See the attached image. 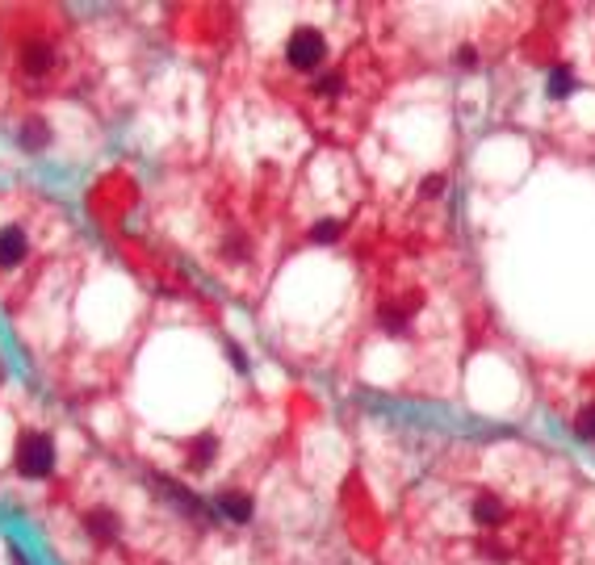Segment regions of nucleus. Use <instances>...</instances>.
<instances>
[{"label": "nucleus", "mask_w": 595, "mask_h": 565, "mask_svg": "<svg viewBox=\"0 0 595 565\" xmlns=\"http://www.w3.org/2000/svg\"><path fill=\"white\" fill-rule=\"evenodd\" d=\"M13 72L25 88L34 93H46V88H59L67 76V51H64V38H55L46 30H34L25 34L17 51H13Z\"/></svg>", "instance_id": "f257e3e1"}, {"label": "nucleus", "mask_w": 595, "mask_h": 565, "mask_svg": "<svg viewBox=\"0 0 595 565\" xmlns=\"http://www.w3.org/2000/svg\"><path fill=\"white\" fill-rule=\"evenodd\" d=\"M323 59H327V34L319 30V25H311V22L293 25L290 38H285V63L306 76V72H314Z\"/></svg>", "instance_id": "f03ea898"}, {"label": "nucleus", "mask_w": 595, "mask_h": 565, "mask_svg": "<svg viewBox=\"0 0 595 565\" xmlns=\"http://www.w3.org/2000/svg\"><path fill=\"white\" fill-rule=\"evenodd\" d=\"M13 469L22 478H46L55 469V440L46 432H22L17 435V448H13Z\"/></svg>", "instance_id": "7ed1b4c3"}, {"label": "nucleus", "mask_w": 595, "mask_h": 565, "mask_svg": "<svg viewBox=\"0 0 595 565\" xmlns=\"http://www.w3.org/2000/svg\"><path fill=\"white\" fill-rule=\"evenodd\" d=\"M34 235L25 222H0V272H13L30 260Z\"/></svg>", "instance_id": "20e7f679"}, {"label": "nucleus", "mask_w": 595, "mask_h": 565, "mask_svg": "<svg viewBox=\"0 0 595 565\" xmlns=\"http://www.w3.org/2000/svg\"><path fill=\"white\" fill-rule=\"evenodd\" d=\"M214 511L231 523H248L252 515H256V502H252V494H243V490H223V494H214Z\"/></svg>", "instance_id": "39448f33"}, {"label": "nucleus", "mask_w": 595, "mask_h": 565, "mask_svg": "<svg viewBox=\"0 0 595 565\" xmlns=\"http://www.w3.org/2000/svg\"><path fill=\"white\" fill-rule=\"evenodd\" d=\"M214 457H218V440L214 435H197V440H189L184 444V465L193 469V473H206L210 465H214Z\"/></svg>", "instance_id": "423d86ee"}, {"label": "nucleus", "mask_w": 595, "mask_h": 565, "mask_svg": "<svg viewBox=\"0 0 595 565\" xmlns=\"http://www.w3.org/2000/svg\"><path fill=\"white\" fill-rule=\"evenodd\" d=\"M470 511H474L478 528H499V523L508 520V507H503L495 494H474V507H470Z\"/></svg>", "instance_id": "0eeeda50"}, {"label": "nucleus", "mask_w": 595, "mask_h": 565, "mask_svg": "<svg viewBox=\"0 0 595 565\" xmlns=\"http://www.w3.org/2000/svg\"><path fill=\"white\" fill-rule=\"evenodd\" d=\"M51 122L43 118V113H30V118L22 122V147L25 151H43L46 142H51Z\"/></svg>", "instance_id": "6e6552de"}, {"label": "nucleus", "mask_w": 595, "mask_h": 565, "mask_svg": "<svg viewBox=\"0 0 595 565\" xmlns=\"http://www.w3.org/2000/svg\"><path fill=\"white\" fill-rule=\"evenodd\" d=\"M84 528L97 536V541H118V532H122L118 515L109 511V507H97V511H88V515H84Z\"/></svg>", "instance_id": "1a4fd4ad"}, {"label": "nucleus", "mask_w": 595, "mask_h": 565, "mask_svg": "<svg viewBox=\"0 0 595 565\" xmlns=\"http://www.w3.org/2000/svg\"><path fill=\"white\" fill-rule=\"evenodd\" d=\"M570 427H574V435H579L583 444H595V403L579 406V414L570 419Z\"/></svg>", "instance_id": "9d476101"}, {"label": "nucleus", "mask_w": 595, "mask_h": 565, "mask_svg": "<svg viewBox=\"0 0 595 565\" xmlns=\"http://www.w3.org/2000/svg\"><path fill=\"white\" fill-rule=\"evenodd\" d=\"M574 93V72L570 67H553V76H550V97L553 101H562Z\"/></svg>", "instance_id": "9b49d317"}, {"label": "nucleus", "mask_w": 595, "mask_h": 565, "mask_svg": "<svg viewBox=\"0 0 595 565\" xmlns=\"http://www.w3.org/2000/svg\"><path fill=\"white\" fill-rule=\"evenodd\" d=\"M340 230H344V227H340L336 218H319V222L311 227V239H314V243H336V239H340Z\"/></svg>", "instance_id": "f8f14e48"}, {"label": "nucleus", "mask_w": 595, "mask_h": 565, "mask_svg": "<svg viewBox=\"0 0 595 565\" xmlns=\"http://www.w3.org/2000/svg\"><path fill=\"white\" fill-rule=\"evenodd\" d=\"M444 189V176H428V180H423V197H436Z\"/></svg>", "instance_id": "ddd939ff"}, {"label": "nucleus", "mask_w": 595, "mask_h": 565, "mask_svg": "<svg viewBox=\"0 0 595 565\" xmlns=\"http://www.w3.org/2000/svg\"><path fill=\"white\" fill-rule=\"evenodd\" d=\"M227 356H231V365H235L239 373H248V360H243V352H239L235 344H231V352H227Z\"/></svg>", "instance_id": "4468645a"}, {"label": "nucleus", "mask_w": 595, "mask_h": 565, "mask_svg": "<svg viewBox=\"0 0 595 565\" xmlns=\"http://www.w3.org/2000/svg\"><path fill=\"white\" fill-rule=\"evenodd\" d=\"M9 565H30V561H25L22 549H9Z\"/></svg>", "instance_id": "2eb2a0df"}]
</instances>
